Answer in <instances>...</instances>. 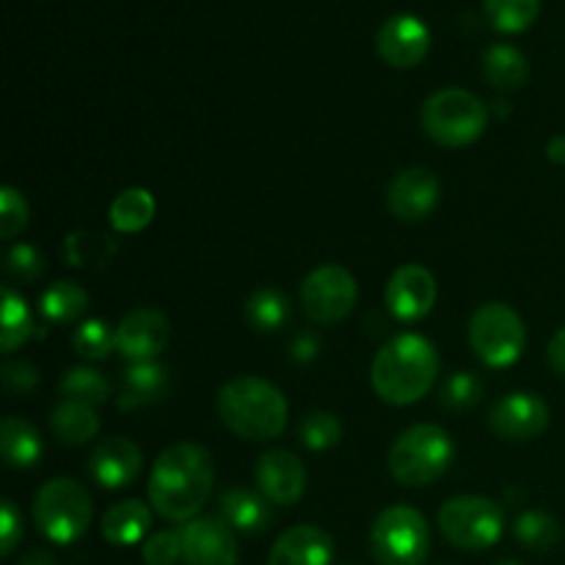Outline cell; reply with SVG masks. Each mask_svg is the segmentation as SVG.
<instances>
[{
	"label": "cell",
	"instance_id": "cell-10",
	"mask_svg": "<svg viewBox=\"0 0 565 565\" xmlns=\"http://www.w3.org/2000/svg\"><path fill=\"white\" fill-rule=\"evenodd\" d=\"M356 279L342 265H320L303 279L301 303L309 320L326 326L348 318L356 303Z\"/></svg>",
	"mask_w": 565,
	"mask_h": 565
},
{
	"label": "cell",
	"instance_id": "cell-13",
	"mask_svg": "<svg viewBox=\"0 0 565 565\" xmlns=\"http://www.w3.org/2000/svg\"><path fill=\"white\" fill-rule=\"evenodd\" d=\"M185 565H237L235 530L224 519L202 516L182 527Z\"/></svg>",
	"mask_w": 565,
	"mask_h": 565
},
{
	"label": "cell",
	"instance_id": "cell-31",
	"mask_svg": "<svg viewBox=\"0 0 565 565\" xmlns=\"http://www.w3.org/2000/svg\"><path fill=\"white\" fill-rule=\"evenodd\" d=\"M513 533H516L519 544L527 546V550L533 552L555 550L563 539L557 519L544 511H524L522 516L516 519V524H513Z\"/></svg>",
	"mask_w": 565,
	"mask_h": 565
},
{
	"label": "cell",
	"instance_id": "cell-2",
	"mask_svg": "<svg viewBox=\"0 0 565 565\" xmlns=\"http://www.w3.org/2000/svg\"><path fill=\"white\" fill-rule=\"evenodd\" d=\"M439 375V353L425 337L401 334L386 342L373 362L375 395L390 406H412L423 401Z\"/></svg>",
	"mask_w": 565,
	"mask_h": 565
},
{
	"label": "cell",
	"instance_id": "cell-39",
	"mask_svg": "<svg viewBox=\"0 0 565 565\" xmlns=\"http://www.w3.org/2000/svg\"><path fill=\"white\" fill-rule=\"evenodd\" d=\"M44 257L33 246L17 243L9 254H6V274L17 281H36L44 274Z\"/></svg>",
	"mask_w": 565,
	"mask_h": 565
},
{
	"label": "cell",
	"instance_id": "cell-6",
	"mask_svg": "<svg viewBox=\"0 0 565 565\" xmlns=\"http://www.w3.org/2000/svg\"><path fill=\"white\" fill-rule=\"evenodd\" d=\"M33 519L53 544H75L92 524V497L77 480H50L33 500Z\"/></svg>",
	"mask_w": 565,
	"mask_h": 565
},
{
	"label": "cell",
	"instance_id": "cell-19",
	"mask_svg": "<svg viewBox=\"0 0 565 565\" xmlns=\"http://www.w3.org/2000/svg\"><path fill=\"white\" fill-rule=\"evenodd\" d=\"M331 561H334L331 535L312 524H298L279 535L270 550L268 565H331Z\"/></svg>",
	"mask_w": 565,
	"mask_h": 565
},
{
	"label": "cell",
	"instance_id": "cell-34",
	"mask_svg": "<svg viewBox=\"0 0 565 565\" xmlns=\"http://www.w3.org/2000/svg\"><path fill=\"white\" fill-rule=\"evenodd\" d=\"M72 348L81 359L103 362V359L110 356V351H116V331L103 320H86L72 337Z\"/></svg>",
	"mask_w": 565,
	"mask_h": 565
},
{
	"label": "cell",
	"instance_id": "cell-35",
	"mask_svg": "<svg viewBox=\"0 0 565 565\" xmlns=\"http://www.w3.org/2000/svg\"><path fill=\"white\" fill-rule=\"evenodd\" d=\"M298 434L307 450H329L342 439V425L331 412H312L301 419Z\"/></svg>",
	"mask_w": 565,
	"mask_h": 565
},
{
	"label": "cell",
	"instance_id": "cell-27",
	"mask_svg": "<svg viewBox=\"0 0 565 565\" xmlns=\"http://www.w3.org/2000/svg\"><path fill=\"white\" fill-rule=\"evenodd\" d=\"M108 218L119 232H141L154 218V196L143 188H127L110 202Z\"/></svg>",
	"mask_w": 565,
	"mask_h": 565
},
{
	"label": "cell",
	"instance_id": "cell-42",
	"mask_svg": "<svg viewBox=\"0 0 565 565\" xmlns=\"http://www.w3.org/2000/svg\"><path fill=\"white\" fill-rule=\"evenodd\" d=\"M550 364H552V370H555L557 375H563V379H565V326L561 331H557L555 337H552Z\"/></svg>",
	"mask_w": 565,
	"mask_h": 565
},
{
	"label": "cell",
	"instance_id": "cell-17",
	"mask_svg": "<svg viewBox=\"0 0 565 565\" xmlns=\"http://www.w3.org/2000/svg\"><path fill=\"white\" fill-rule=\"evenodd\" d=\"M259 491L274 505H296L307 491V469L287 450H270L257 463Z\"/></svg>",
	"mask_w": 565,
	"mask_h": 565
},
{
	"label": "cell",
	"instance_id": "cell-8",
	"mask_svg": "<svg viewBox=\"0 0 565 565\" xmlns=\"http://www.w3.org/2000/svg\"><path fill=\"white\" fill-rule=\"evenodd\" d=\"M505 513L489 497H452L439 511V530L463 552H483L502 539Z\"/></svg>",
	"mask_w": 565,
	"mask_h": 565
},
{
	"label": "cell",
	"instance_id": "cell-36",
	"mask_svg": "<svg viewBox=\"0 0 565 565\" xmlns=\"http://www.w3.org/2000/svg\"><path fill=\"white\" fill-rule=\"evenodd\" d=\"M480 397H483V384L469 370L450 375L441 386V406L450 408V412H469V408L478 406Z\"/></svg>",
	"mask_w": 565,
	"mask_h": 565
},
{
	"label": "cell",
	"instance_id": "cell-3",
	"mask_svg": "<svg viewBox=\"0 0 565 565\" xmlns=\"http://www.w3.org/2000/svg\"><path fill=\"white\" fill-rule=\"evenodd\" d=\"M218 417L235 436L248 441H270L287 425V401L274 384L257 375H241L218 392Z\"/></svg>",
	"mask_w": 565,
	"mask_h": 565
},
{
	"label": "cell",
	"instance_id": "cell-12",
	"mask_svg": "<svg viewBox=\"0 0 565 565\" xmlns=\"http://www.w3.org/2000/svg\"><path fill=\"white\" fill-rule=\"evenodd\" d=\"M169 318L160 309H132L116 326V351L132 364L154 362L163 353V348L169 345Z\"/></svg>",
	"mask_w": 565,
	"mask_h": 565
},
{
	"label": "cell",
	"instance_id": "cell-46",
	"mask_svg": "<svg viewBox=\"0 0 565 565\" xmlns=\"http://www.w3.org/2000/svg\"><path fill=\"white\" fill-rule=\"evenodd\" d=\"M497 565H522L519 561H502V563H497Z\"/></svg>",
	"mask_w": 565,
	"mask_h": 565
},
{
	"label": "cell",
	"instance_id": "cell-41",
	"mask_svg": "<svg viewBox=\"0 0 565 565\" xmlns=\"http://www.w3.org/2000/svg\"><path fill=\"white\" fill-rule=\"evenodd\" d=\"M39 384L36 367L28 362H9L3 367V386L11 395H31Z\"/></svg>",
	"mask_w": 565,
	"mask_h": 565
},
{
	"label": "cell",
	"instance_id": "cell-15",
	"mask_svg": "<svg viewBox=\"0 0 565 565\" xmlns=\"http://www.w3.org/2000/svg\"><path fill=\"white\" fill-rule=\"evenodd\" d=\"M436 279L423 265H403L386 285V307L403 323L425 318L436 303Z\"/></svg>",
	"mask_w": 565,
	"mask_h": 565
},
{
	"label": "cell",
	"instance_id": "cell-37",
	"mask_svg": "<svg viewBox=\"0 0 565 565\" xmlns=\"http://www.w3.org/2000/svg\"><path fill=\"white\" fill-rule=\"evenodd\" d=\"M143 563L174 565L182 557V530H160L143 541Z\"/></svg>",
	"mask_w": 565,
	"mask_h": 565
},
{
	"label": "cell",
	"instance_id": "cell-38",
	"mask_svg": "<svg viewBox=\"0 0 565 565\" xmlns=\"http://www.w3.org/2000/svg\"><path fill=\"white\" fill-rule=\"evenodd\" d=\"M28 224V204L20 191L14 188H3L0 191V237L3 241H14Z\"/></svg>",
	"mask_w": 565,
	"mask_h": 565
},
{
	"label": "cell",
	"instance_id": "cell-29",
	"mask_svg": "<svg viewBox=\"0 0 565 565\" xmlns=\"http://www.w3.org/2000/svg\"><path fill=\"white\" fill-rule=\"evenodd\" d=\"M116 243L99 232H72L64 241V257L72 268H105L114 259Z\"/></svg>",
	"mask_w": 565,
	"mask_h": 565
},
{
	"label": "cell",
	"instance_id": "cell-32",
	"mask_svg": "<svg viewBox=\"0 0 565 565\" xmlns=\"http://www.w3.org/2000/svg\"><path fill=\"white\" fill-rule=\"evenodd\" d=\"M483 6L500 33H524L541 11V0H483Z\"/></svg>",
	"mask_w": 565,
	"mask_h": 565
},
{
	"label": "cell",
	"instance_id": "cell-22",
	"mask_svg": "<svg viewBox=\"0 0 565 565\" xmlns=\"http://www.w3.org/2000/svg\"><path fill=\"white\" fill-rule=\"evenodd\" d=\"M0 447L11 469H31L42 458L44 445L39 430L20 417H6L0 425Z\"/></svg>",
	"mask_w": 565,
	"mask_h": 565
},
{
	"label": "cell",
	"instance_id": "cell-9",
	"mask_svg": "<svg viewBox=\"0 0 565 565\" xmlns=\"http://www.w3.org/2000/svg\"><path fill=\"white\" fill-rule=\"evenodd\" d=\"M469 345L489 367H508L527 345L524 320L508 303H483L469 320Z\"/></svg>",
	"mask_w": 565,
	"mask_h": 565
},
{
	"label": "cell",
	"instance_id": "cell-21",
	"mask_svg": "<svg viewBox=\"0 0 565 565\" xmlns=\"http://www.w3.org/2000/svg\"><path fill=\"white\" fill-rule=\"evenodd\" d=\"M235 533L257 535L268 530L270 508L268 500L246 489H230L221 497V516Z\"/></svg>",
	"mask_w": 565,
	"mask_h": 565
},
{
	"label": "cell",
	"instance_id": "cell-45",
	"mask_svg": "<svg viewBox=\"0 0 565 565\" xmlns=\"http://www.w3.org/2000/svg\"><path fill=\"white\" fill-rule=\"evenodd\" d=\"M546 152H550V158L555 160V163H563L565 166V136L552 138L550 147H546Z\"/></svg>",
	"mask_w": 565,
	"mask_h": 565
},
{
	"label": "cell",
	"instance_id": "cell-5",
	"mask_svg": "<svg viewBox=\"0 0 565 565\" xmlns=\"http://www.w3.org/2000/svg\"><path fill=\"white\" fill-rule=\"evenodd\" d=\"M489 125V108L463 88H441L423 105V130L445 147H467L478 141Z\"/></svg>",
	"mask_w": 565,
	"mask_h": 565
},
{
	"label": "cell",
	"instance_id": "cell-43",
	"mask_svg": "<svg viewBox=\"0 0 565 565\" xmlns=\"http://www.w3.org/2000/svg\"><path fill=\"white\" fill-rule=\"evenodd\" d=\"M318 337L301 334L296 340V345H292V356H296L298 362H309V359L318 356Z\"/></svg>",
	"mask_w": 565,
	"mask_h": 565
},
{
	"label": "cell",
	"instance_id": "cell-25",
	"mask_svg": "<svg viewBox=\"0 0 565 565\" xmlns=\"http://www.w3.org/2000/svg\"><path fill=\"white\" fill-rule=\"evenodd\" d=\"M50 428L58 436L64 445H86L97 436L99 430V417L94 412V406L86 403L64 401L53 408L50 414Z\"/></svg>",
	"mask_w": 565,
	"mask_h": 565
},
{
	"label": "cell",
	"instance_id": "cell-16",
	"mask_svg": "<svg viewBox=\"0 0 565 565\" xmlns=\"http://www.w3.org/2000/svg\"><path fill=\"white\" fill-rule=\"evenodd\" d=\"M441 185L436 174L428 169H406L390 182L386 191V204L395 218L406 221V224H417V221L428 218L434 213L436 202H439Z\"/></svg>",
	"mask_w": 565,
	"mask_h": 565
},
{
	"label": "cell",
	"instance_id": "cell-4",
	"mask_svg": "<svg viewBox=\"0 0 565 565\" xmlns=\"http://www.w3.org/2000/svg\"><path fill=\"white\" fill-rule=\"evenodd\" d=\"M452 456L456 447L447 430L439 425H414L392 445L390 472L401 486L417 489L441 478L452 463Z\"/></svg>",
	"mask_w": 565,
	"mask_h": 565
},
{
	"label": "cell",
	"instance_id": "cell-1",
	"mask_svg": "<svg viewBox=\"0 0 565 565\" xmlns=\"http://www.w3.org/2000/svg\"><path fill=\"white\" fill-rule=\"evenodd\" d=\"M215 467L204 447L182 441L160 452L149 475V505L166 522H193L213 494Z\"/></svg>",
	"mask_w": 565,
	"mask_h": 565
},
{
	"label": "cell",
	"instance_id": "cell-44",
	"mask_svg": "<svg viewBox=\"0 0 565 565\" xmlns=\"http://www.w3.org/2000/svg\"><path fill=\"white\" fill-rule=\"evenodd\" d=\"M20 565H55V561H53V555H50V552L33 550V552H28L25 557H22Z\"/></svg>",
	"mask_w": 565,
	"mask_h": 565
},
{
	"label": "cell",
	"instance_id": "cell-26",
	"mask_svg": "<svg viewBox=\"0 0 565 565\" xmlns=\"http://www.w3.org/2000/svg\"><path fill=\"white\" fill-rule=\"evenodd\" d=\"M88 307V292L77 281H55L39 298V312L50 323H72Z\"/></svg>",
	"mask_w": 565,
	"mask_h": 565
},
{
	"label": "cell",
	"instance_id": "cell-24",
	"mask_svg": "<svg viewBox=\"0 0 565 565\" xmlns=\"http://www.w3.org/2000/svg\"><path fill=\"white\" fill-rule=\"evenodd\" d=\"M483 75L500 92H516L527 83L530 64L522 50L511 47V44H494L483 55Z\"/></svg>",
	"mask_w": 565,
	"mask_h": 565
},
{
	"label": "cell",
	"instance_id": "cell-14",
	"mask_svg": "<svg viewBox=\"0 0 565 565\" xmlns=\"http://www.w3.org/2000/svg\"><path fill=\"white\" fill-rule=\"evenodd\" d=\"M379 55L390 66L397 70H412L423 64L430 50V31L419 17L414 14H395L381 25L375 36Z\"/></svg>",
	"mask_w": 565,
	"mask_h": 565
},
{
	"label": "cell",
	"instance_id": "cell-33",
	"mask_svg": "<svg viewBox=\"0 0 565 565\" xmlns=\"http://www.w3.org/2000/svg\"><path fill=\"white\" fill-rule=\"evenodd\" d=\"M108 379L99 370L92 367H72L70 373L61 379V395L64 401L86 403V406H99L108 401Z\"/></svg>",
	"mask_w": 565,
	"mask_h": 565
},
{
	"label": "cell",
	"instance_id": "cell-18",
	"mask_svg": "<svg viewBox=\"0 0 565 565\" xmlns=\"http://www.w3.org/2000/svg\"><path fill=\"white\" fill-rule=\"evenodd\" d=\"M141 450L125 436L105 439L97 450L92 452L88 472L103 489H125L141 475Z\"/></svg>",
	"mask_w": 565,
	"mask_h": 565
},
{
	"label": "cell",
	"instance_id": "cell-28",
	"mask_svg": "<svg viewBox=\"0 0 565 565\" xmlns=\"http://www.w3.org/2000/svg\"><path fill=\"white\" fill-rule=\"evenodd\" d=\"M0 296H3V329H0V348H3V353H11L20 345H25V342L36 334V326H33L31 309H28V301L20 296V292H14L9 285H3Z\"/></svg>",
	"mask_w": 565,
	"mask_h": 565
},
{
	"label": "cell",
	"instance_id": "cell-23",
	"mask_svg": "<svg viewBox=\"0 0 565 565\" xmlns=\"http://www.w3.org/2000/svg\"><path fill=\"white\" fill-rule=\"evenodd\" d=\"M152 513L143 502L125 500L103 516V539L116 546H132L149 533Z\"/></svg>",
	"mask_w": 565,
	"mask_h": 565
},
{
	"label": "cell",
	"instance_id": "cell-30",
	"mask_svg": "<svg viewBox=\"0 0 565 565\" xmlns=\"http://www.w3.org/2000/svg\"><path fill=\"white\" fill-rule=\"evenodd\" d=\"M246 318L257 331L274 334L290 320V301L285 292L263 287V290L252 292V298L246 301Z\"/></svg>",
	"mask_w": 565,
	"mask_h": 565
},
{
	"label": "cell",
	"instance_id": "cell-40",
	"mask_svg": "<svg viewBox=\"0 0 565 565\" xmlns=\"http://www.w3.org/2000/svg\"><path fill=\"white\" fill-rule=\"evenodd\" d=\"M22 539V516L11 500L0 502V555L9 557Z\"/></svg>",
	"mask_w": 565,
	"mask_h": 565
},
{
	"label": "cell",
	"instance_id": "cell-11",
	"mask_svg": "<svg viewBox=\"0 0 565 565\" xmlns=\"http://www.w3.org/2000/svg\"><path fill=\"white\" fill-rule=\"evenodd\" d=\"M550 406L533 392H513L491 408L489 425L505 441H533L550 428Z\"/></svg>",
	"mask_w": 565,
	"mask_h": 565
},
{
	"label": "cell",
	"instance_id": "cell-20",
	"mask_svg": "<svg viewBox=\"0 0 565 565\" xmlns=\"http://www.w3.org/2000/svg\"><path fill=\"white\" fill-rule=\"evenodd\" d=\"M171 390V370L160 362H143L132 364L125 373V384H121L119 408L121 412H132V408L152 406V403L163 401Z\"/></svg>",
	"mask_w": 565,
	"mask_h": 565
},
{
	"label": "cell",
	"instance_id": "cell-7",
	"mask_svg": "<svg viewBox=\"0 0 565 565\" xmlns=\"http://www.w3.org/2000/svg\"><path fill=\"white\" fill-rule=\"evenodd\" d=\"M370 550L381 565H423L430 550L428 522L408 505H392L370 530Z\"/></svg>",
	"mask_w": 565,
	"mask_h": 565
}]
</instances>
